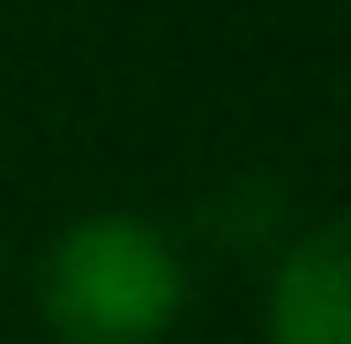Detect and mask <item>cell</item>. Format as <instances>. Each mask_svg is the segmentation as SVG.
<instances>
[{
	"instance_id": "6da1fadb",
	"label": "cell",
	"mask_w": 351,
	"mask_h": 344,
	"mask_svg": "<svg viewBox=\"0 0 351 344\" xmlns=\"http://www.w3.org/2000/svg\"><path fill=\"white\" fill-rule=\"evenodd\" d=\"M38 299L68 344H149L180 314V262H172L165 232L105 209L53 240Z\"/></svg>"
},
{
	"instance_id": "7a4b0ae2",
	"label": "cell",
	"mask_w": 351,
	"mask_h": 344,
	"mask_svg": "<svg viewBox=\"0 0 351 344\" xmlns=\"http://www.w3.org/2000/svg\"><path fill=\"white\" fill-rule=\"evenodd\" d=\"M277 344H351V217H329L284 255L269 284Z\"/></svg>"
}]
</instances>
